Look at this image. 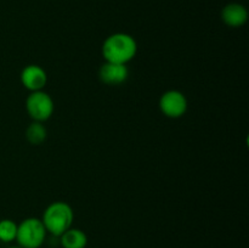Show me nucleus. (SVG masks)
<instances>
[{"instance_id": "nucleus-10", "label": "nucleus", "mask_w": 249, "mask_h": 248, "mask_svg": "<svg viewBox=\"0 0 249 248\" xmlns=\"http://www.w3.org/2000/svg\"><path fill=\"white\" fill-rule=\"evenodd\" d=\"M48 130L40 122H34L28 125L26 130V138L32 145H41L46 140Z\"/></svg>"}, {"instance_id": "nucleus-9", "label": "nucleus", "mask_w": 249, "mask_h": 248, "mask_svg": "<svg viewBox=\"0 0 249 248\" xmlns=\"http://www.w3.org/2000/svg\"><path fill=\"white\" fill-rule=\"evenodd\" d=\"M58 241L63 248H85L88 245V236L80 229L70 228L58 237Z\"/></svg>"}, {"instance_id": "nucleus-1", "label": "nucleus", "mask_w": 249, "mask_h": 248, "mask_svg": "<svg viewBox=\"0 0 249 248\" xmlns=\"http://www.w3.org/2000/svg\"><path fill=\"white\" fill-rule=\"evenodd\" d=\"M138 53V43L135 38L128 33L118 32L106 38L102 44V56L105 61L126 65Z\"/></svg>"}, {"instance_id": "nucleus-4", "label": "nucleus", "mask_w": 249, "mask_h": 248, "mask_svg": "<svg viewBox=\"0 0 249 248\" xmlns=\"http://www.w3.org/2000/svg\"><path fill=\"white\" fill-rule=\"evenodd\" d=\"M26 109L34 122H46L53 113L55 104L48 92L44 90L32 91L26 100Z\"/></svg>"}, {"instance_id": "nucleus-7", "label": "nucleus", "mask_w": 249, "mask_h": 248, "mask_svg": "<svg viewBox=\"0 0 249 248\" xmlns=\"http://www.w3.org/2000/svg\"><path fill=\"white\" fill-rule=\"evenodd\" d=\"M99 77L105 84L119 85L125 83V80L128 79L129 70L126 65L105 61V63L99 70Z\"/></svg>"}, {"instance_id": "nucleus-6", "label": "nucleus", "mask_w": 249, "mask_h": 248, "mask_svg": "<svg viewBox=\"0 0 249 248\" xmlns=\"http://www.w3.org/2000/svg\"><path fill=\"white\" fill-rule=\"evenodd\" d=\"M21 83L29 91H39L45 88L48 74L45 70L38 65H28L22 70Z\"/></svg>"}, {"instance_id": "nucleus-5", "label": "nucleus", "mask_w": 249, "mask_h": 248, "mask_svg": "<svg viewBox=\"0 0 249 248\" xmlns=\"http://www.w3.org/2000/svg\"><path fill=\"white\" fill-rule=\"evenodd\" d=\"M187 99L179 90H168L160 96V108L168 118H180L187 111Z\"/></svg>"}, {"instance_id": "nucleus-8", "label": "nucleus", "mask_w": 249, "mask_h": 248, "mask_svg": "<svg viewBox=\"0 0 249 248\" xmlns=\"http://www.w3.org/2000/svg\"><path fill=\"white\" fill-rule=\"evenodd\" d=\"M221 19L231 28H240L248 21V11L240 2H230L221 10Z\"/></svg>"}, {"instance_id": "nucleus-2", "label": "nucleus", "mask_w": 249, "mask_h": 248, "mask_svg": "<svg viewBox=\"0 0 249 248\" xmlns=\"http://www.w3.org/2000/svg\"><path fill=\"white\" fill-rule=\"evenodd\" d=\"M73 220H74V213L72 207L62 201L53 202L49 204L41 218L46 232L56 237H60L65 231L72 228Z\"/></svg>"}, {"instance_id": "nucleus-11", "label": "nucleus", "mask_w": 249, "mask_h": 248, "mask_svg": "<svg viewBox=\"0 0 249 248\" xmlns=\"http://www.w3.org/2000/svg\"><path fill=\"white\" fill-rule=\"evenodd\" d=\"M17 224L11 219L0 220V241L4 243H11L16 241Z\"/></svg>"}, {"instance_id": "nucleus-12", "label": "nucleus", "mask_w": 249, "mask_h": 248, "mask_svg": "<svg viewBox=\"0 0 249 248\" xmlns=\"http://www.w3.org/2000/svg\"><path fill=\"white\" fill-rule=\"evenodd\" d=\"M9 248H21V247H19V246H11V247Z\"/></svg>"}, {"instance_id": "nucleus-3", "label": "nucleus", "mask_w": 249, "mask_h": 248, "mask_svg": "<svg viewBox=\"0 0 249 248\" xmlns=\"http://www.w3.org/2000/svg\"><path fill=\"white\" fill-rule=\"evenodd\" d=\"M46 235L41 219L27 218L17 224L16 241L21 248H40L46 241Z\"/></svg>"}]
</instances>
